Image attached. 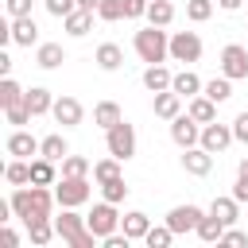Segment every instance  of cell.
I'll use <instances>...</instances> for the list:
<instances>
[{
	"label": "cell",
	"mask_w": 248,
	"mask_h": 248,
	"mask_svg": "<svg viewBox=\"0 0 248 248\" xmlns=\"http://www.w3.org/2000/svg\"><path fill=\"white\" fill-rule=\"evenodd\" d=\"M23 105L31 108V116H46V112L54 108V93H50V89H43V85H31V89H27V97H23Z\"/></svg>",
	"instance_id": "obj_22"
},
{
	"label": "cell",
	"mask_w": 248,
	"mask_h": 248,
	"mask_svg": "<svg viewBox=\"0 0 248 248\" xmlns=\"http://www.w3.org/2000/svg\"><path fill=\"white\" fill-rule=\"evenodd\" d=\"M93 16L97 12H85V8H74L66 19H62V27H66V35L70 39H81V35H89L93 31Z\"/></svg>",
	"instance_id": "obj_17"
},
{
	"label": "cell",
	"mask_w": 248,
	"mask_h": 248,
	"mask_svg": "<svg viewBox=\"0 0 248 248\" xmlns=\"http://www.w3.org/2000/svg\"><path fill=\"white\" fill-rule=\"evenodd\" d=\"M39 155H46V159L62 163V159L70 155V143H66V136H62V132H50V136H43V147H39Z\"/></svg>",
	"instance_id": "obj_30"
},
{
	"label": "cell",
	"mask_w": 248,
	"mask_h": 248,
	"mask_svg": "<svg viewBox=\"0 0 248 248\" xmlns=\"http://www.w3.org/2000/svg\"><path fill=\"white\" fill-rule=\"evenodd\" d=\"M97 19H105V23H116V19H124V0H101V8H97Z\"/></svg>",
	"instance_id": "obj_40"
},
{
	"label": "cell",
	"mask_w": 248,
	"mask_h": 248,
	"mask_svg": "<svg viewBox=\"0 0 248 248\" xmlns=\"http://www.w3.org/2000/svg\"><path fill=\"white\" fill-rule=\"evenodd\" d=\"M232 136H236V143H248V112H240L232 120Z\"/></svg>",
	"instance_id": "obj_46"
},
{
	"label": "cell",
	"mask_w": 248,
	"mask_h": 248,
	"mask_svg": "<svg viewBox=\"0 0 248 248\" xmlns=\"http://www.w3.org/2000/svg\"><path fill=\"white\" fill-rule=\"evenodd\" d=\"M93 62H97L105 74H112V70H120V66H124V50H120L116 43H101V46H97V54H93Z\"/></svg>",
	"instance_id": "obj_25"
},
{
	"label": "cell",
	"mask_w": 248,
	"mask_h": 248,
	"mask_svg": "<svg viewBox=\"0 0 248 248\" xmlns=\"http://www.w3.org/2000/svg\"><path fill=\"white\" fill-rule=\"evenodd\" d=\"M112 178H120V159H116V155L97 159V163H93V182L101 186V182H112Z\"/></svg>",
	"instance_id": "obj_35"
},
{
	"label": "cell",
	"mask_w": 248,
	"mask_h": 248,
	"mask_svg": "<svg viewBox=\"0 0 248 248\" xmlns=\"http://www.w3.org/2000/svg\"><path fill=\"white\" fill-rule=\"evenodd\" d=\"M89 170H93V163H89L85 155H66V159H62V174L81 178V174H89Z\"/></svg>",
	"instance_id": "obj_38"
},
{
	"label": "cell",
	"mask_w": 248,
	"mask_h": 248,
	"mask_svg": "<svg viewBox=\"0 0 248 248\" xmlns=\"http://www.w3.org/2000/svg\"><path fill=\"white\" fill-rule=\"evenodd\" d=\"M221 74L232 78V81H244V78H248V50H244L240 43H229V46L221 50Z\"/></svg>",
	"instance_id": "obj_9"
},
{
	"label": "cell",
	"mask_w": 248,
	"mask_h": 248,
	"mask_svg": "<svg viewBox=\"0 0 248 248\" xmlns=\"http://www.w3.org/2000/svg\"><path fill=\"white\" fill-rule=\"evenodd\" d=\"M170 140L186 151V147H198L202 143V124L190 116V112H178L174 120H170Z\"/></svg>",
	"instance_id": "obj_8"
},
{
	"label": "cell",
	"mask_w": 248,
	"mask_h": 248,
	"mask_svg": "<svg viewBox=\"0 0 248 248\" xmlns=\"http://www.w3.org/2000/svg\"><path fill=\"white\" fill-rule=\"evenodd\" d=\"M170 81H174V74H170L163 62H155V66L143 70V89H147V93H163V89H170Z\"/></svg>",
	"instance_id": "obj_20"
},
{
	"label": "cell",
	"mask_w": 248,
	"mask_h": 248,
	"mask_svg": "<svg viewBox=\"0 0 248 248\" xmlns=\"http://www.w3.org/2000/svg\"><path fill=\"white\" fill-rule=\"evenodd\" d=\"M236 178H248V159H240V167H236Z\"/></svg>",
	"instance_id": "obj_52"
},
{
	"label": "cell",
	"mask_w": 248,
	"mask_h": 248,
	"mask_svg": "<svg viewBox=\"0 0 248 248\" xmlns=\"http://www.w3.org/2000/svg\"><path fill=\"white\" fill-rule=\"evenodd\" d=\"M105 147H108V155H116L120 163H128V159L136 155V128H132L128 120L112 124V128L105 132Z\"/></svg>",
	"instance_id": "obj_6"
},
{
	"label": "cell",
	"mask_w": 248,
	"mask_h": 248,
	"mask_svg": "<svg viewBox=\"0 0 248 248\" xmlns=\"http://www.w3.org/2000/svg\"><path fill=\"white\" fill-rule=\"evenodd\" d=\"M101 198H105V202H116V205H120V202L128 198V182H124V178H112V182H101Z\"/></svg>",
	"instance_id": "obj_39"
},
{
	"label": "cell",
	"mask_w": 248,
	"mask_h": 248,
	"mask_svg": "<svg viewBox=\"0 0 248 248\" xmlns=\"http://www.w3.org/2000/svg\"><path fill=\"white\" fill-rule=\"evenodd\" d=\"M4 182H8V186H27V182H31V159H12V163H4Z\"/></svg>",
	"instance_id": "obj_31"
},
{
	"label": "cell",
	"mask_w": 248,
	"mask_h": 248,
	"mask_svg": "<svg viewBox=\"0 0 248 248\" xmlns=\"http://www.w3.org/2000/svg\"><path fill=\"white\" fill-rule=\"evenodd\" d=\"M31 182H35V186H54V182H58L54 159H46V155H35V159H31Z\"/></svg>",
	"instance_id": "obj_28"
},
{
	"label": "cell",
	"mask_w": 248,
	"mask_h": 248,
	"mask_svg": "<svg viewBox=\"0 0 248 248\" xmlns=\"http://www.w3.org/2000/svg\"><path fill=\"white\" fill-rule=\"evenodd\" d=\"M132 46H136L140 62H147V66H155V62L170 58V35H167L163 27H155V23L140 27V31H136V39H132Z\"/></svg>",
	"instance_id": "obj_2"
},
{
	"label": "cell",
	"mask_w": 248,
	"mask_h": 248,
	"mask_svg": "<svg viewBox=\"0 0 248 248\" xmlns=\"http://www.w3.org/2000/svg\"><path fill=\"white\" fill-rule=\"evenodd\" d=\"M54 236H58V229H54V217H43V221H31V225H27V240H31L35 248L50 244Z\"/></svg>",
	"instance_id": "obj_29"
},
{
	"label": "cell",
	"mask_w": 248,
	"mask_h": 248,
	"mask_svg": "<svg viewBox=\"0 0 248 248\" xmlns=\"http://www.w3.org/2000/svg\"><path fill=\"white\" fill-rule=\"evenodd\" d=\"M54 229H58V240H66L70 248H93V244H97L93 229L85 225V217H81L78 209H62V213L54 217Z\"/></svg>",
	"instance_id": "obj_3"
},
{
	"label": "cell",
	"mask_w": 248,
	"mask_h": 248,
	"mask_svg": "<svg viewBox=\"0 0 248 248\" xmlns=\"http://www.w3.org/2000/svg\"><path fill=\"white\" fill-rule=\"evenodd\" d=\"M221 244H232V248H244V244H248V232H240L236 225H229V229H225V236H221Z\"/></svg>",
	"instance_id": "obj_44"
},
{
	"label": "cell",
	"mask_w": 248,
	"mask_h": 248,
	"mask_svg": "<svg viewBox=\"0 0 248 248\" xmlns=\"http://www.w3.org/2000/svg\"><path fill=\"white\" fill-rule=\"evenodd\" d=\"M4 116H8V124H16V128L31 124V108H27V105H12V108H4Z\"/></svg>",
	"instance_id": "obj_41"
},
{
	"label": "cell",
	"mask_w": 248,
	"mask_h": 248,
	"mask_svg": "<svg viewBox=\"0 0 248 248\" xmlns=\"http://www.w3.org/2000/svg\"><path fill=\"white\" fill-rule=\"evenodd\" d=\"M8 202H12V213H16L23 225H31V221H43V217H54V205H58L54 190H50V186H35V182H27V186H16Z\"/></svg>",
	"instance_id": "obj_1"
},
{
	"label": "cell",
	"mask_w": 248,
	"mask_h": 248,
	"mask_svg": "<svg viewBox=\"0 0 248 248\" xmlns=\"http://www.w3.org/2000/svg\"><path fill=\"white\" fill-rule=\"evenodd\" d=\"M4 244H8V248H16V244H19V232H16L12 225H4Z\"/></svg>",
	"instance_id": "obj_48"
},
{
	"label": "cell",
	"mask_w": 248,
	"mask_h": 248,
	"mask_svg": "<svg viewBox=\"0 0 248 248\" xmlns=\"http://www.w3.org/2000/svg\"><path fill=\"white\" fill-rule=\"evenodd\" d=\"M182 101H186V97H178L174 89H163V93H155V97H151V108H155V116H159V120H174V116L182 112Z\"/></svg>",
	"instance_id": "obj_16"
},
{
	"label": "cell",
	"mask_w": 248,
	"mask_h": 248,
	"mask_svg": "<svg viewBox=\"0 0 248 248\" xmlns=\"http://www.w3.org/2000/svg\"><path fill=\"white\" fill-rule=\"evenodd\" d=\"M50 116H54L62 128H78V124L85 120V108H81V101H78V97H54Z\"/></svg>",
	"instance_id": "obj_11"
},
{
	"label": "cell",
	"mask_w": 248,
	"mask_h": 248,
	"mask_svg": "<svg viewBox=\"0 0 248 248\" xmlns=\"http://www.w3.org/2000/svg\"><path fill=\"white\" fill-rule=\"evenodd\" d=\"M240 4H244V0H217L221 12H240Z\"/></svg>",
	"instance_id": "obj_49"
},
{
	"label": "cell",
	"mask_w": 248,
	"mask_h": 248,
	"mask_svg": "<svg viewBox=\"0 0 248 248\" xmlns=\"http://www.w3.org/2000/svg\"><path fill=\"white\" fill-rule=\"evenodd\" d=\"M120 120H124V112H120V105H116V101H97V105H93V124H97V128H105V132H108V128H112V124H120Z\"/></svg>",
	"instance_id": "obj_27"
},
{
	"label": "cell",
	"mask_w": 248,
	"mask_h": 248,
	"mask_svg": "<svg viewBox=\"0 0 248 248\" xmlns=\"http://www.w3.org/2000/svg\"><path fill=\"white\" fill-rule=\"evenodd\" d=\"M225 229H229V225H225L221 217H213V213L205 209L194 232H198V240H205V244H221V236H225Z\"/></svg>",
	"instance_id": "obj_18"
},
{
	"label": "cell",
	"mask_w": 248,
	"mask_h": 248,
	"mask_svg": "<svg viewBox=\"0 0 248 248\" xmlns=\"http://www.w3.org/2000/svg\"><path fill=\"white\" fill-rule=\"evenodd\" d=\"M232 140H236V136H232V124H221V120H209V124H202V147H205V151L221 155V151H225Z\"/></svg>",
	"instance_id": "obj_10"
},
{
	"label": "cell",
	"mask_w": 248,
	"mask_h": 248,
	"mask_svg": "<svg viewBox=\"0 0 248 248\" xmlns=\"http://www.w3.org/2000/svg\"><path fill=\"white\" fill-rule=\"evenodd\" d=\"M182 170L194 174V178H205V174L213 170V151H205L202 143H198V147H186V151H182Z\"/></svg>",
	"instance_id": "obj_14"
},
{
	"label": "cell",
	"mask_w": 248,
	"mask_h": 248,
	"mask_svg": "<svg viewBox=\"0 0 248 248\" xmlns=\"http://www.w3.org/2000/svg\"><path fill=\"white\" fill-rule=\"evenodd\" d=\"M170 19H174V4H170V0H151V4H147V23L170 27Z\"/></svg>",
	"instance_id": "obj_34"
},
{
	"label": "cell",
	"mask_w": 248,
	"mask_h": 248,
	"mask_svg": "<svg viewBox=\"0 0 248 248\" xmlns=\"http://www.w3.org/2000/svg\"><path fill=\"white\" fill-rule=\"evenodd\" d=\"M8 4V19H16V16H31V0H4Z\"/></svg>",
	"instance_id": "obj_45"
},
{
	"label": "cell",
	"mask_w": 248,
	"mask_h": 248,
	"mask_svg": "<svg viewBox=\"0 0 248 248\" xmlns=\"http://www.w3.org/2000/svg\"><path fill=\"white\" fill-rule=\"evenodd\" d=\"M0 74H4V78L12 74V58H8V54H0Z\"/></svg>",
	"instance_id": "obj_50"
},
{
	"label": "cell",
	"mask_w": 248,
	"mask_h": 248,
	"mask_svg": "<svg viewBox=\"0 0 248 248\" xmlns=\"http://www.w3.org/2000/svg\"><path fill=\"white\" fill-rule=\"evenodd\" d=\"M23 97H27V89L8 74L4 81H0V108H12V105H23Z\"/></svg>",
	"instance_id": "obj_32"
},
{
	"label": "cell",
	"mask_w": 248,
	"mask_h": 248,
	"mask_svg": "<svg viewBox=\"0 0 248 248\" xmlns=\"http://www.w3.org/2000/svg\"><path fill=\"white\" fill-rule=\"evenodd\" d=\"M174 236H178V232H174V229L163 221V225H151V229H147L143 244H147V248H170V240H174Z\"/></svg>",
	"instance_id": "obj_36"
},
{
	"label": "cell",
	"mask_w": 248,
	"mask_h": 248,
	"mask_svg": "<svg viewBox=\"0 0 248 248\" xmlns=\"http://www.w3.org/2000/svg\"><path fill=\"white\" fill-rule=\"evenodd\" d=\"M85 225L93 229V236L97 240H105V236H112V232H120V213H116V202H97L89 213H85Z\"/></svg>",
	"instance_id": "obj_5"
},
{
	"label": "cell",
	"mask_w": 248,
	"mask_h": 248,
	"mask_svg": "<svg viewBox=\"0 0 248 248\" xmlns=\"http://www.w3.org/2000/svg\"><path fill=\"white\" fill-rule=\"evenodd\" d=\"M4 147H8V155H12V159H31V155H39L43 140H35L27 128H16V132L4 140Z\"/></svg>",
	"instance_id": "obj_12"
},
{
	"label": "cell",
	"mask_w": 248,
	"mask_h": 248,
	"mask_svg": "<svg viewBox=\"0 0 248 248\" xmlns=\"http://www.w3.org/2000/svg\"><path fill=\"white\" fill-rule=\"evenodd\" d=\"M202 213H205L202 205H190V202H186V205H174V209L167 213V225H170V229L182 236V232H194V229H198Z\"/></svg>",
	"instance_id": "obj_13"
},
{
	"label": "cell",
	"mask_w": 248,
	"mask_h": 248,
	"mask_svg": "<svg viewBox=\"0 0 248 248\" xmlns=\"http://www.w3.org/2000/svg\"><path fill=\"white\" fill-rule=\"evenodd\" d=\"M147 4L151 0H124V19H147Z\"/></svg>",
	"instance_id": "obj_43"
},
{
	"label": "cell",
	"mask_w": 248,
	"mask_h": 248,
	"mask_svg": "<svg viewBox=\"0 0 248 248\" xmlns=\"http://www.w3.org/2000/svg\"><path fill=\"white\" fill-rule=\"evenodd\" d=\"M120 229H124L132 240H143V236H147V229H151V217H147L143 209H128V213L120 217Z\"/></svg>",
	"instance_id": "obj_24"
},
{
	"label": "cell",
	"mask_w": 248,
	"mask_h": 248,
	"mask_svg": "<svg viewBox=\"0 0 248 248\" xmlns=\"http://www.w3.org/2000/svg\"><path fill=\"white\" fill-rule=\"evenodd\" d=\"M8 35H12L16 46H39V27H35L31 16H16V19H8Z\"/></svg>",
	"instance_id": "obj_15"
},
{
	"label": "cell",
	"mask_w": 248,
	"mask_h": 248,
	"mask_svg": "<svg viewBox=\"0 0 248 248\" xmlns=\"http://www.w3.org/2000/svg\"><path fill=\"white\" fill-rule=\"evenodd\" d=\"M43 4H46V12H50L54 19H66V16L78 8V0H43Z\"/></svg>",
	"instance_id": "obj_42"
},
{
	"label": "cell",
	"mask_w": 248,
	"mask_h": 248,
	"mask_svg": "<svg viewBox=\"0 0 248 248\" xmlns=\"http://www.w3.org/2000/svg\"><path fill=\"white\" fill-rule=\"evenodd\" d=\"M170 58L174 62H198L202 58V39H198V31H174L170 35Z\"/></svg>",
	"instance_id": "obj_7"
},
{
	"label": "cell",
	"mask_w": 248,
	"mask_h": 248,
	"mask_svg": "<svg viewBox=\"0 0 248 248\" xmlns=\"http://www.w3.org/2000/svg\"><path fill=\"white\" fill-rule=\"evenodd\" d=\"M54 198H58L62 209H78V205H85V202L93 198V182H89V174H81V178L62 174V178L54 182Z\"/></svg>",
	"instance_id": "obj_4"
},
{
	"label": "cell",
	"mask_w": 248,
	"mask_h": 248,
	"mask_svg": "<svg viewBox=\"0 0 248 248\" xmlns=\"http://www.w3.org/2000/svg\"><path fill=\"white\" fill-rule=\"evenodd\" d=\"M209 213H213V217H221L225 225H236V221H240V202H236L232 194H221V198H213V202H209Z\"/></svg>",
	"instance_id": "obj_23"
},
{
	"label": "cell",
	"mask_w": 248,
	"mask_h": 248,
	"mask_svg": "<svg viewBox=\"0 0 248 248\" xmlns=\"http://www.w3.org/2000/svg\"><path fill=\"white\" fill-rule=\"evenodd\" d=\"M186 112H190L198 124H209V120H217V101H209L205 93H198V97L186 101Z\"/></svg>",
	"instance_id": "obj_26"
},
{
	"label": "cell",
	"mask_w": 248,
	"mask_h": 248,
	"mask_svg": "<svg viewBox=\"0 0 248 248\" xmlns=\"http://www.w3.org/2000/svg\"><path fill=\"white\" fill-rule=\"evenodd\" d=\"M202 93H205L209 101H217V105H225V101L232 97V78H225V74H221V78H209Z\"/></svg>",
	"instance_id": "obj_33"
},
{
	"label": "cell",
	"mask_w": 248,
	"mask_h": 248,
	"mask_svg": "<svg viewBox=\"0 0 248 248\" xmlns=\"http://www.w3.org/2000/svg\"><path fill=\"white\" fill-rule=\"evenodd\" d=\"M170 89H174L178 97H186V101H190V97H198V93L205 89V81H202L194 70H178V74H174V81H170Z\"/></svg>",
	"instance_id": "obj_21"
},
{
	"label": "cell",
	"mask_w": 248,
	"mask_h": 248,
	"mask_svg": "<svg viewBox=\"0 0 248 248\" xmlns=\"http://www.w3.org/2000/svg\"><path fill=\"white\" fill-rule=\"evenodd\" d=\"M62 62H66L62 43H39V46H35V66H43V70H58Z\"/></svg>",
	"instance_id": "obj_19"
},
{
	"label": "cell",
	"mask_w": 248,
	"mask_h": 248,
	"mask_svg": "<svg viewBox=\"0 0 248 248\" xmlns=\"http://www.w3.org/2000/svg\"><path fill=\"white\" fill-rule=\"evenodd\" d=\"M213 16V0H186V19L190 23H205Z\"/></svg>",
	"instance_id": "obj_37"
},
{
	"label": "cell",
	"mask_w": 248,
	"mask_h": 248,
	"mask_svg": "<svg viewBox=\"0 0 248 248\" xmlns=\"http://www.w3.org/2000/svg\"><path fill=\"white\" fill-rule=\"evenodd\" d=\"M78 8H85V12H97V8H101V0H78Z\"/></svg>",
	"instance_id": "obj_51"
},
{
	"label": "cell",
	"mask_w": 248,
	"mask_h": 248,
	"mask_svg": "<svg viewBox=\"0 0 248 248\" xmlns=\"http://www.w3.org/2000/svg\"><path fill=\"white\" fill-rule=\"evenodd\" d=\"M232 198H236L240 205L248 202V178H236V182H232Z\"/></svg>",
	"instance_id": "obj_47"
}]
</instances>
